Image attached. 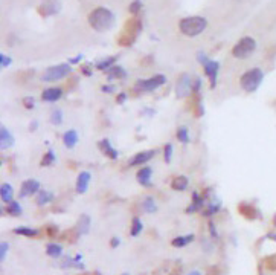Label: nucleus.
Instances as JSON below:
<instances>
[{"label": "nucleus", "instance_id": "nucleus-1", "mask_svg": "<svg viewBox=\"0 0 276 275\" xmlns=\"http://www.w3.org/2000/svg\"><path fill=\"white\" fill-rule=\"evenodd\" d=\"M114 23V16L110 10L107 8H95L90 14H89V25L98 31V32H105L108 31Z\"/></svg>", "mask_w": 276, "mask_h": 275}, {"label": "nucleus", "instance_id": "nucleus-2", "mask_svg": "<svg viewBox=\"0 0 276 275\" xmlns=\"http://www.w3.org/2000/svg\"><path fill=\"white\" fill-rule=\"evenodd\" d=\"M208 26L206 19L200 17V16H195V17H186L182 19L179 23L180 32L186 37H197L199 34H202Z\"/></svg>", "mask_w": 276, "mask_h": 275}, {"label": "nucleus", "instance_id": "nucleus-3", "mask_svg": "<svg viewBox=\"0 0 276 275\" xmlns=\"http://www.w3.org/2000/svg\"><path fill=\"white\" fill-rule=\"evenodd\" d=\"M264 80V72L259 69V67H253V69H249L247 72H244L240 78V86L244 92H255L261 83Z\"/></svg>", "mask_w": 276, "mask_h": 275}, {"label": "nucleus", "instance_id": "nucleus-4", "mask_svg": "<svg viewBox=\"0 0 276 275\" xmlns=\"http://www.w3.org/2000/svg\"><path fill=\"white\" fill-rule=\"evenodd\" d=\"M142 28V23L137 17L130 19L125 25H124V31L119 37V45L121 46H131L136 40V37L139 35Z\"/></svg>", "mask_w": 276, "mask_h": 275}, {"label": "nucleus", "instance_id": "nucleus-5", "mask_svg": "<svg viewBox=\"0 0 276 275\" xmlns=\"http://www.w3.org/2000/svg\"><path fill=\"white\" fill-rule=\"evenodd\" d=\"M255 49H256V42L253 40V38L252 37H243L241 40L232 48V55L235 58L244 60V58H249L255 52Z\"/></svg>", "mask_w": 276, "mask_h": 275}, {"label": "nucleus", "instance_id": "nucleus-6", "mask_svg": "<svg viewBox=\"0 0 276 275\" xmlns=\"http://www.w3.org/2000/svg\"><path fill=\"white\" fill-rule=\"evenodd\" d=\"M167 83V78L165 75H161L157 73L151 78H148V80H139L134 86V89H139V92H153L156 90L157 87H161Z\"/></svg>", "mask_w": 276, "mask_h": 275}, {"label": "nucleus", "instance_id": "nucleus-7", "mask_svg": "<svg viewBox=\"0 0 276 275\" xmlns=\"http://www.w3.org/2000/svg\"><path fill=\"white\" fill-rule=\"evenodd\" d=\"M70 72H72L70 64H64V63H63V64L49 67V69L45 72V75H43L42 80H43V81H58V80H61V78H64L66 75H69Z\"/></svg>", "mask_w": 276, "mask_h": 275}, {"label": "nucleus", "instance_id": "nucleus-8", "mask_svg": "<svg viewBox=\"0 0 276 275\" xmlns=\"http://www.w3.org/2000/svg\"><path fill=\"white\" fill-rule=\"evenodd\" d=\"M191 92H192L191 76L188 73L180 75V78L177 80V84H176V95H177V98H186V97H189Z\"/></svg>", "mask_w": 276, "mask_h": 275}, {"label": "nucleus", "instance_id": "nucleus-9", "mask_svg": "<svg viewBox=\"0 0 276 275\" xmlns=\"http://www.w3.org/2000/svg\"><path fill=\"white\" fill-rule=\"evenodd\" d=\"M38 191H40V182L35 179H28L20 187V198H28V196H32Z\"/></svg>", "mask_w": 276, "mask_h": 275}, {"label": "nucleus", "instance_id": "nucleus-10", "mask_svg": "<svg viewBox=\"0 0 276 275\" xmlns=\"http://www.w3.org/2000/svg\"><path fill=\"white\" fill-rule=\"evenodd\" d=\"M205 73L209 76L211 80V87L214 89L217 86V75H218V69H220V63L218 61H214V60H208L205 64Z\"/></svg>", "mask_w": 276, "mask_h": 275}, {"label": "nucleus", "instance_id": "nucleus-11", "mask_svg": "<svg viewBox=\"0 0 276 275\" xmlns=\"http://www.w3.org/2000/svg\"><path fill=\"white\" fill-rule=\"evenodd\" d=\"M156 150H148V151H141L137 154H134L133 158L128 162V167H136V165H142L145 162H150V159L154 158Z\"/></svg>", "mask_w": 276, "mask_h": 275}, {"label": "nucleus", "instance_id": "nucleus-12", "mask_svg": "<svg viewBox=\"0 0 276 275\" xmlns=\"http://www.w3.org/2000/svg\"><path fill=\"white\" fill-rule=\"evenodd\" d=\"M238 211L243 217H246L247 220H256L261 217L259 211L252 205V204H247V202H241L240 207H238Z\"/></svg>", "mask_w": 276, "mask_h": 275}, {"label": "nucleus", "instance_id": "nucleus-13", "mask_svg": "<svg viewBox=\"0 0 276 275\" xmlns=\"http://www.w3.org/2000/svg\"><path fill=\"white\" fill-rule=\"evenodd\" d=\"M38 11H40L45 17L46 16H54L60 11V4L58 0H45V2L40 5V8H38Z\"/></svg>", "mask_w": 276, "mask_h": 275}, {"label": "nucleus", "instance_id": "nucleus-14", "mask_svg": "<svg viewBox=\"0 0 276 275\" xmlns=\"http://www.w3.org/2000/svg\"><path fill=\"white\" fill-rule=\"evenodd\" d=\"M90 173L89 171H81L76 177V193L78 194H84L89 188V182H90Z\"/></svg>", "mask_w": 276, "mask_h": 275}, {"label": "nucleus", "instance_id": "nucleus-15", "mask_svg": "<svg viewBox=\"0 0 276 275\" xmlns=\"http://www.w3.org/2000/svg\"><path fill=\"white\" fill-rule=\"evenodd\" d=\"M205 205V198L202 194H199L197 191L192 193V204L185 210L188 214H192V213H197V211H200Z\"/></svg>", "mask_w": 276, "mask_h": 275}, {"label": "nucleus", "instance_id": "nucleus-16", "mask_svg": "<svg viewBox=\"0 0 276 275\" xmlns=\"http://www.w3.org/2000/svg\"><path fill=\"white\" fill-rule=\"evenodd\" d=\"M61 97H63V90L60 87H49V89H45L42 94V100L45 103H55Z\"/></svg>", "mask_w": 276, "mask_h": 275}, {"label": "nucleus", "instance_id": "nucleus-17", "mask_svg": "<svg viewBox=\"0 0 276 275\" xmlns=\"http://www.w3.org/2000/svg\"><path fill=\"white\" fill-rule=\"evenodd\" d=\"M151 173H153V170H151L150 167H142V168L137 171V174H136L137 182H139L142 187H145V188L151 187Z\"/></svg>", "mask_w": 276, "mask_h": 275}, {"label": "nucleus", "instance_id": "nucleus-18", "mask_svg": "<svg viewBox=\"0 0 276 275\" xmlns=\"http://www.w3.org/2000/svg\"><path fill=\"white\" fill-rule=\"evenodd\" d=\"M13 144H14L13 135L10 133V130L7 127L2 126V129H0V147H2V150H7V148L13 147Z\"/></svg>", "mask_w": 276, "mask_h": 275}, {"label": "nucleus", "instance_id": "nucleus-19", "mask_svg": "<svg viewBox=\"0 0 276 275\" xmlns=\"http://www.w3.org/2000/svg\"><path fill=\"white\" fill-rule=\"evenodd\" d=\"M98 147H99V150L107 156V158H110V159H117V151L110 145L108 139L99 141V142H98Z\"/></svg>", "mask_w": 276, "mask_h": 275}, {"label": "nucleus", "instance_id": "nucleus-20", "mask_svg": "<svg viewBox=\"0 0 276 275\" xmlns=\"http://www.w3.org/2000/svg\"><path fill=\"white\" fill-rule=\"evenodd\" d=\"M54 201V194L51 191H46V190H40L37 193V205L38 207H45L48 204H51Z\"/></svg>", "mask_w": 276, "mask_h": 275}, {"label": "nucleus", "instance_id": "nucleus-21", "mask_svg": "<svg viewBox=\"0 0 276 275\" xmlns=\"http://www.w3.org/2000/svg\"><path fill=\"white\" fill-rule=\"evenodd\" d=\"M194 242V234H188V235H179V237L171 240V245L174 248H185L186 245Z\"/></svg>", "mask_w": 276, "mask_h": 275}, {"label": "nucleus", "instance_id": "nucleus-22", "mask_svg": "<svg viewBox=\"0 0 276 275\" xmlns=\"http://www.w3.org/2000/svg\"><path fill=\"white\" fill-rule=\"evenodd\" d=\"M76 229L81 235H86L90 231V217L87 214H83L80 217V220H78V223H76Z\"/></svg>", "mask_w": 276, "mask_h": 275}, {"label": "nucleus", "instance_id": "nucleus-23", "mask_svg": "<svg viewBox=\"0 0 276 275\" xmlns=\"http://www.w3.org/2000/svg\"><path fill=\"white\" fill-rule=\"evenodd\" d=\"M13 194H14V190L10 184H2V187H0V198H2V201L7 204L13 202Z\"/></svg>", "mask_w": 276, "mask_h": 275}, {"label": "nucleus", "instance_id": "nucleus-24", "mask_svg": "<svg viewBox=\"0 0 276 275\" xmlns=\"http://www.w3.org/2000/svg\"><path fill=\"white\" fill-rule=\"evenodd\" d=\"M63 142L67 148H73L78 142V133L75 130H67L64 135H63Z\"/></svg>", "mask_w": 276, "mask_h": 275}, {"label": "nucleus", "instance_id": "nucleus-25", "mask_svg": "<svg viewBox=\"0 0 276 275\" xmlns=\"http://www.w3.org/2000/svg\"><path fill=\"white\" fill-rule=\"evenodd\" d=\"M188 177L186 176H176L173 180H171V188L176 190V191H185L188 188Z\"/></svg>", "mask_w": 276, "mask_h": 275}, {"label": "nucleus", "instance_id": "nucleus-26", "mask_svg": "<svg viewBox=\"0 0 276 275\" xmlns=\"http://www.w3.org/2000/svg\"><path fill=\"white\" fill-rule=\"evenodd\" d=\"M14 232L17 235H23V237H37L40 231L38 229H34V228H28V226H19L14 229Z\"/></svg>", "mask_w": 276, "mask_h": 275}, {"label": "nucleus", "instance_id": "nucleus-27", "mask_svg": "<svg viewBox=\"0 0 276 275\" xmlns=\"http://www.w3.org/2000/svg\"><path fill=\"white\" fill-rule=\"evenodd\" d=\"M46 254H48L49 257H52V258H58V257H61V254H63V246L58 245V243H49V245L46 246Z\"/></svg>", "mask_w": 276, "mask_h": 275}, {"label": "nucleus", "instance_id": "nucleus-28", "mask_svg": "<svg viewBox=\"0 0 276 275\" xmlns=\"http://www.w3.org/2000/svg\"><path fill=\"white\" fill-rule=\"evenodd\" d=\"M10 216H14V217H20L22 216V213H23V208H22V205L19 204V202H16V201H13V202H10L8 204V207H7V210H5Z\"/></svg>", "mask_w": 276, "mask_h": 275}, {"label": "nucleus", "instance_id": "nucleus-29", "mask_svg": "<svg viewBox=\"0 0 276 275\" xmlns=\"http://www.w3.org/2000/svg\"><path fill=\"white\" fill-rule=\"evenodd\" d=\"M142 229H144V225H142L141 219L139 217H134L133 222H131V229H130L131 237H137V235L142 232Z\"/></svg>", "mask_w": 276, "mask_h": 275}, {"label": "nucleus", "instance_id": "nucleus-30", "mask_svg": "<svg viewBox=\"0 0 276 275\" xmlns=\"http://www.w3.org/2000/svg\"><path fill=\"white\" fill-rule=\"evenodd\" d=\"M108 76H110V78H124V76H127V72H125L121 66L114 64V66H111V69L108 70Z\"/></svg>", "mask_w": 276, "mask_h": 275}, {"label": "nucleus", "instance_id": "nucleus-31", "mask_svg": "<svg viewBox=\"0 0 276 275\" xmlns=\"http://www.w3.org/2000/svg\"><path fill=\"white\" fill-rule=\"evenodd\" d=\"M142 208L145 213H156L157 211V205H156L153 198H145V201L142 202Z\"/></svg>", "mask_w": 276, "mask_h": 275}, {"label": "nucleus", "instance_id": "nucleus-32", "mask_svg": "<svg viewBox=\"0 0 276 275\" xmlns=\"http://www.w3.org/2000/svg\"><path fill=\"white\" fill-rule=\"evenodd\" d=\"M55 162V153L52 150H49L48 153H45V156L42 158V165L43 167H49Z\"/></svg>", "mask_w": 276, "mask_h": 275}, {"label": "nucleus", "instance_id": "nucleus-33", "mask_svg": "<svg viewBox=\"0 0 276 275\" xmlns=\"http://www.w3.org/2000/svg\"><path fill=\"white\" fill-rule=\"evenodd\" d=\"M116 58H117V57H108V58H105V60L99 61V63L96 64V67H98V69H101V70H105V69H108L110 66H113V63L116 61Z\"/></svg>", "mask_w": 276, "mask_h": 275}, {"label": "nucleus", "instance_id": "nucleus-34", "mask_svg": "<svg viewBox=\"0 0 276 275\" xmlns=\"http://www.w3.org/2000/svg\"><path fill=\"white\" fill-rule=\"evenodd\" d=\"M177 139H179L182 144L189 142V133H188V129H186V127H180V129L177 130Z\"/></svg>", "mask_w": 276, "mask_h": 275}, {"label": "nucleus", "instance_id": "nucleus-35", "mask_svg": "<svg viewBox=\"0 0 276 275\" xmlns=\"http://www.w3.org/2000/svg\"><path fill=\"white\" fill-rule=\"evenodd\" d=\"M220 208H221V204L217 201V202H212L209 207H208V211H205L203 214L208 217V216H214V214H217L218 211H220Z\"/></svg>", "mask_w": 276, "mask_h": 275}, {"label": "nucleus", "instance_id": "nucleus-36", "mask_svg": "<svg viewBox=\"0 0 276 275\" xmlns=\"http://www.w3.org/2000/svg\"><path fill=\"white\" fill-rule=\"evenodd\" d=\"M51 121H52L54 126H61V123H63V113L60 110H54L52 115H51Z\"/></svg>", "mask_w": 276, "mask_h": 275}, {"label": "nucleus", "instance_id": "nucleus-37", "mask_svg": "<svg viewBox=\"0 0 276 275\" xmlns=\"http://www.w3.org/2000/svg\"><path fill=\"white\" fill-rule=\"evenodd\" d=\"M173 145L171 144H167L165 145V148H164V154H165V162L167 164H170L171 162V156H173Z\"/></svg>", "mask_w": 276, "mask_h": 275}, {"label": "nucleus", "instance_id": "nucleus-38", "mask_svg": "<svg viewBox=\"0 0 276 275\" xmlns=\"http://www.w3.org/2000/svg\"><path fill=\"white\" fill-rule=\"evenodd\" d=\"M141 10H142L141 0H134V2L130 5V13H131V14H134V16H137V14L141 13Z\"/></svg>", "mask_w": 276, "mask_h": 275}, {"label": "nucleus", "instance_id": "nucleus-39", "mask_svg": "<svg viewBox=\"0 0 276 275\" xmlns=\"http://www.w3.org/2000/svg\"><path fill=\"white\" fill-rule=\"evenodd\" d=\"M8 249H10V243L8 242H2V245H0V260H2V261L7 258Z\"/></svg>", "mask_w": 276, "mask_h": 275}, {"label": "nucleus", "instance_id": "nucleus-40", "mask_svg": "<svg viewBox=\"0 0 276 275\" xmlns=\"http://www.w3.org/2000/svg\"><path fill=\"white\" fill-rule=\"evenodd\" d=\"M265 267L268 270H276V255L265 258Z\"/></svg>", "mask_w": 276, "mask_h": 275}, {"label": "nucleus", "instance_id": "nucleus-41", "mask_svg": "<svg viewBox=\"0 0 276 275\" xmlns=\"http://www.w3.org/2000/svg\"><path fill=\"white\" fill-rule=\"evenodd\" d=\"M46 231H48V235H49V237H57V235H58V228H57L55 225H49V226L46 228Z\"/></svg>", "mask_w": 276, "mask_h": 275}, {"label": "nucleus", "instance_id": "nucleus-42", "mask_svg": "<svg viewBox=\"0 0 276 275\" xmlns=\"http://www.w3.org/2000/svg\"><path fill=\"white\" fill-rule=\"evenodd\" d=\"M0 64H2V67H8L11 64V58L5 54L0 55Z\"/></svg>", "mask_w": 276, "mask_h": 275}, {"label": "nucleus", "instance_id": "nucleus-43", "mask_svg": "<svg viewBox=\"0 0 276 275\" xmlns=\"http://www.w3.org/2000/svg\"><path fill=\"white\" fill-rule=\"evenodd\" d=\"M200 87H202V80L200 78H195L194 83H192V92H199Z\"/></svg>", "mask_w": 276, "mask_h": 275}, {"label": "nucleus", "instance_id": "nucleus-44", "mask_svg": "<svg viewBox=\"0 0 276 275\" xmlns=\"http://www.w3.org/2000/svg\"><path fill=\"white\" fill-rule=\"evenodd\" d=\"M209 232H211V235H212V237L214 239H217L218 237V232H217V228H215V223L214 222H209Z\"/></svg>", "mask_w": 276, "mask_h": 275}, {"label": "nucleus", "instance_id": "nucleus-45", "mask_svg": "<svg viewBox=\"0 0 276 275\" xmlns=\"http://www.w3.org/2000/svg\"><path fill=\"white\" fill-rule=\"evenodd\" d=\"M23 104H25V107H28V109H32V107H34V98H31V97H26V98L23 100Z\"/></svg>", "mask_w": 276, "mask_h": 275}, {"label": "nucleus", "instance_id": "nucleus-46", "mask_svg": "<svg viewBox=\"0 0 276 275\" xmlns=\"http://www.w3.org/2000/svg\"><path fill=\"white\" fill-rule=\"evenodd\" d=\"M121 245V239L119 237H113V239H110V246L111 248H117Z\"/></svg>", "mask_w": 276, "mask_h": 275}, {"label": "nucleus", "instance_id": "nucleus-47", "mask_svg": "<svg viewBox=\"0 0 276 275\" xmlns=\"http://www.w3.org/2000/svg\"><path fill=\"white\" fill-rule=\"evenodd\" d=\"M83 73H84V75H87V76H90V75H92V67L84 64V66H83Z\"/></svg>", "mask_w": 276, "mask_h": 275}, {"label": "nucleus", "instance_id": "nucleus-48", "mask_svg": "<svg viewBox=\"0 0 276 275\" xmlns=\"http://www.w3.org/2000/svg\"><path fill=\"white\" fill-rule=\"evenodd\" d=\"M81 60H83V55H78V57H73V58H70V60H69V63L75 64V63H80Z\"/></svg>", "mask_w": 276, "mask_h": 275}, {"label": "nucleus", "instance_id": "nucleus-49", "mask_svg": "<svg viewBox=\"0 0 276 275\" xmlns=\"http://www.w3.org/2000/svg\"><path fill=\"white\" fill-rule=\"evenodd\" d=\"M125 98H127V97H125V94H119V95H117V98H116V101L121 104V103H124V100H125Z\"/></svg>", "mask_w": 276, "mask_h": 275}, {"label": "nucleus", "instance_id": "nucleus-50", "mask_svg": "<svg viewBox=\"0 0 276 275\" xmlns=\"http://www.w3.org/2000/svg\"><path fill=\"white\" fill-rule=\"evenodd\" d=\"M188 275H202V273H200L199 270H191V272H189Z\"/></svg>", "mask_w": 276, "mask_h": 275}, {"label": "nucleus", "instance_id": "nucleus-51", "mask_svg": "<svg viewBox=\"0 0 276 275\" xmlns=\"http://www.w3.org/2000/svg\"><path fill=\"white\" fill-rule=\"evenodd\" d=\"M102 90H104V92H111V87L105 86V87H102Z\"/></svg>", "mask_w": 276, "mask_h": 275}, {"label": "nucleus", "instance_id": "nucleus-52", "mask_svg": "<svg viewBox=\"0 0 276 275\" xmlns=\"http://www.w3.org/2000/svg\"><path fill=\"white\" fill-rule=\"evenodd\" d=\"M268 237L273 239V240H276V234H268Z\"/></svg>", "mask_w": 276, "mask_h": 275}, {"label": "nucleus", "instance_id": "nucleus-53", "mask_svg": "<svg viewBox=\"0 0 276 275\" xmlns=\"http://www.w3.org/2000/svg\"><path fill=\"white\" fill-rule=\"evenodd\" d=\"M35 127H37V123L34 121V123H32V127H31V129H32V130H35Z\"/></svg>", "mask_w": 276, "mask_h": 275}, {"label": "nucleus", "instance_id": "nucleus-54", "mask_svg": "<svg viewBox=\"0 0 276 275\" xmlns=\"http://www.w3.org/2000/svg\"><path fill=\"white\" fill-rule=\"evenodd\" d=\"M124 275H128V273H124Z\"/></svg>", "mask_w": 276, "mask_h": 275}]
</instances>
